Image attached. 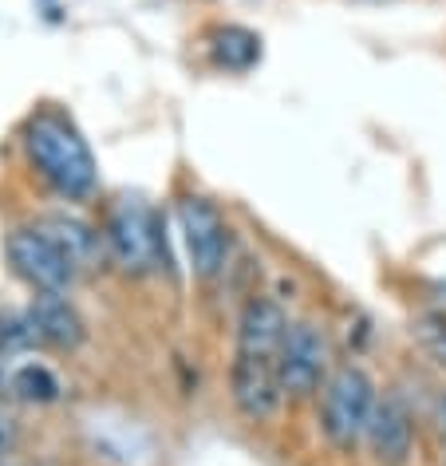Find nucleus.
<instances>
[{
	"instance_id": "nucleus-16",
	"label": "nucleus",
	"mask_w": 446,
	"mask_h": 466,
	"mask_svg": "<svg viewBox=\"0 0 446 466\" xmlns=\"http://www.w3.org/2000/svg\"><path fill=\"white\" fill-rule=\"evenodd\" d=\"M13 442H16L13 419H8V415H0V459H5V454H8V451H13Z\"/></svg>"
},
{
	"instance_id": "nucleus-10",
	"label": "nucleus",
	"mask_w": 446,
	"mask_h": 466,
	"mask_svg": "<svg viewBox=\"0 0 446 466\" xmlns=\"http://www.w3.org/2000/svg\"><path fill=\"white\" fill-rule=\"evenodd\" d=\"M28 320L32 329H36V336L44 344L52 348H64V352H72V348L84 344V320H79V312L72 309V300H67L64 293H36L28 305Z\"/></svg>"
},
{
	"instance_id": "nucleus-9",
	"label": "nucleus",
	"mask_w": 446,
	"mask_h": 466,
	"mask_svg": "<svg viewBox=\"0 0 446 466\" xmlns=\"http://www.w3.org/2000/svg\"><path fill=\"white\" fill-rule=\"evenodd\" d=\"M289 317L277 300L269 297H253L245 300L241 317H238V352L245 356H269L277 360L280 344H285V332H289Z\"/></svg>"
},
{
	"instance_id": "nucleus-17",
	"label": "nucleus",
	"mask_w": 446,
	"mask_h": 466,
	"mask_svg": "<svg viewBox=\"0 0 446 466\" xmlns=\"http://www.w3.org/2000/svg\"><path fill=\"white\" fill-rule=\"evenodd\" d=\"M0 356H5V352H0ZM8 388V376H5V360H0V391H5Z\"/></svg>"
},
{
	"instance_id": "nucleus-6",
	"label": "nucleus",
	"mask_w": 446,
	"mask_h": 466,
	"mask_svg": "<svg viewBox=\"0 0 446 466\" xmlns=\"http://www.w3.org/2000/svg\"><path fill=\"white\" fill-rule=\"evenodd\" d=\"M328 371V340L309 320H292L277 352V376L289 400H309Z\"/></svg>"
},
{
	"instance_id": "nucleus-18",
	"label": "nucleus",
	"mask_w": 446,
	"mask_h": 466,
	"mask_svg": "<svg viewBox=\"0 0 446 466\" xmlns=\"http://www.w3.org/2000/svg\"><path fill=\"white\" fill-rule=\"evenodd\" d=\"M442 431H446V400H442Z\"/></svg>"
},
{
	"instance_id": "nucleus-5",
	"label": "nucleus",
	"mask_w": 446,
	"mask_h": 466,
	"mask_svg": "<svg viewBox=\"0 0 446 466\" xmlns=\"http://www.w3.org/2000/svg\"><path fill=\"white\" fill-rule=\"evenodd\" d=\"M8 265L20 281H28L36 293H67V285L76 281V265L56 249L52 238L32 226V229H13L5 241Z\"/></svg>"
},
{
	"instance_id": "nucleus-1",
	"label": "nucleus",
	"mask_w": 446,
	"mask_h": 466,
	"mask_svg": "<svg viewBox=\"0 0 446 466\" xmlns=\"http://www.w3.org/2000/svg\"><path fill=\"white\" fill-rule=\"evenodd\" d=\"M25 150H28L32 167L40 170V178L56 194L72 198V202H84V198L96 194V186H99L96 155H91L87 138L76 131L72 119H64L56 111L32 115L25 127Z\"/></svg>"
},
{
	"instance_id": "nucleus-11",
	"label": "nucleus",
	"mask_w": 446,
	"mask_h": 466,
	"mask_svg": "<svg viewBox=\"0 0 446 466\" xmlns=\"http://www.w3.org/2000/svg\"><path fill=\"white\" fill-rule=\"evenodd\" d=\"M36 229L44 233V238L56 241V249H60L64 258L76 265V269H87V265H96L99 249H103L99 233L91 229L84 218H76V214H44L36 221Z\"/></svg>"
},
{
	"instance_id": "nucleus-2",
	"label": "nucleus",
	"mask_w": 446,
	"mask_h": 466,
	"mask_svg": "<svg viewBox=\"0 0 446 466\" xmlns=\"http://www.w3.org/2000/svg\"><path fill=\"white\" fill-rule=\"evenodd\" d=\"M375 383L363 368L344 364L324 380L320 395V431L336 451H356V442L368 435V419L375 407Z\"/></svg>"
},
{
	"instance_id": "nucleus-12",
	"label": "nucleus",
	"mask_w": 446,
	"mask_h": 466,
	"mask_svg": "<svg viewBox=\"0 0 446 466\" xmlns=\"http://www.w3.org/2000/svg\"><path fill=\"white\" fill-rule=\"evenodd\" d=\"M209 56H214V64L226 67V72H249V67L261 60V40H257L249 28L226 25L209 40Z\"/></svg>"
},
{
	"instance_id": "nucleus-4",
	"label": "nucleus",
	"mask_w": 446,
	"mask_h": 466,
	"mask_svg": "<svg viewBox=\"0 0 446 466\" xmlns=\"http://www.w3.org/2000/svg\"><path fill=\"white\" fill-rule=\"evenodd\" d=\"M174 218H178L190 269L202 277V281L218 277L221 269H226V261H229V226H226V218L218 214V206L206 202V198H198V194H190V198H182L178 202Z\"/></svg>"
},
{
	"instance_id": "nucleus-7",
	"label": "nucleus",
	"mask_w": 446,
	"mask_h": 466,
	"mask_svg": "<svg viewBox=\"0 0 446 466\" xmlns=\"http://www.w3.org/2000/svg\"><path fill=\"white\" fill-rule=\"evenodd\" d=\"M229 395H233V407H238L249 423L273 419L280 400H285V388H280V376H277V360L238 352L233 356V368H229Z\"/></svg>"
},
{
	"instance_id": "nucleus-13",
	"label": "nucleus",
	"mask_w": 446,
	"mask_h": 466,
	"mask_svg": "<svg viewBox=\"0 0 446 466\" xmlns=\"http://www.w3.org/2000/svg\"><path fill=\"white\" fill-rule=\"evenodd\" d=\"M8 395H16L20 403H56L60 400V380L44 364H20L8 376Z\"/></svg>"
},
{
	"instance_id": "nucleus-3",
	"label": "nucleus",
	"mask_w": 446,
	"mask_h": 466,
	"mask_svg": "<svg viewBox=\"0 0 446 466\" xmlns=\"http://www.w3.org/2000/svg\"><path fill=\"white\" fill-rule=\"evenodd\" d=\"M111 261L123 273H155L167 261V238H162V221L147 202L138 198H123L107 218V233H103Z\"/></svg>"
},
{
	"instance_id": "nucleus-15",
	"label": "nucleus",
	"mask_w": 446,
	"mask_h": 466,
	"mask_svg": "<svg viewBox=\"0 0 446 466\" xmlns=\"http://www.w3.org/2000/svg\"><path fill=\"white\" fill-rule=\"evenodd\" d=\"M415 336H419V344L427 348L434 360H439V364H446V317H442V312H431V317H422L415 324Z\"/></svg>"
},
{
	"instance_id": "nucleus-14",
	"label": "nucleus",
	"mask_w": 446,
	"mask_h": 466,
	"mask_svg": "<svg viewBox=\"0 0 446 466\" xmlns=\"http://www.w3.org/2000/svg\"><path fill=\"white\" fill-rule=\"evenodd\" d=\"M40 336L36 329H32L28 312H0V352H25V348H32Z\"/></svg>"
},
{
	"instance_id": "nucleus-8",
	"label": "nucleus",
	"mask_w": 446,
	"mask_h": 466,
	"mask_svg": "<svg viewBox=\"0 0 446 466\" xmlns=\"http://www.w3.org/2000/svg\"><path fill=\"white\" fill-rule=\"evenodd\" d=\"M368 447L380 466H407L411 451H415V423L399 395H380L368 419Z\"/></svg>"
}]
</instances>
